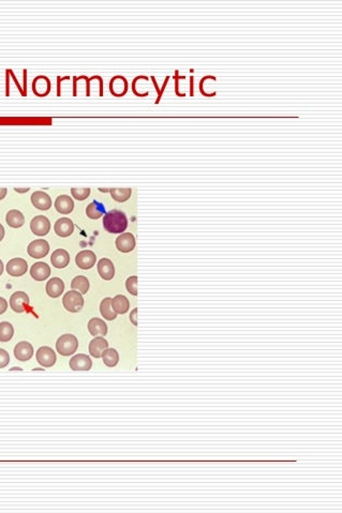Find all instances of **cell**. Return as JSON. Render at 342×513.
I'll list each match as a JSON object with an SVG mask.
<instances>
[{
	"label": "cell",
	"instance_id": "8",
	"mask_svg": "<svg viewBox=\"0 0 342 513\" xmlns=\"http://www.w3.org/2000/svg\"><path fill=\"white\" fill-rule=\"evenodd\" d=\"M75 262L77 266L81 269L87 270L94 266L95 262H97V256H95L94 253L91 250H84L76 255Z\"/></svg>",
	"mask_w": 342,
	"mask_h": 513
},
{
	"label": "cell",
	"instance_id": "33",
	"mask_svg": "<svg viewBox=\"0 0 342 513\" xmlns=\"http://www.w3.org/2000/svg\"><path fill=\"white\" fill-rule=\"evenodd\" d=\"M7 309H8L7 301H5V299H3L2 297H0V315L7 311Z\"/></svg>",
	"mask_w": 342,
	"mask_h": 513
},
{
	"label": "cell",
	"instance_id": "26",
	"mask_svg": "<svg viewBox=\"0 0 342 513\" xmlns=\"http://www.w3.org/2000/svg\"><path fill=\"white\" fill-rule=\"evenodd\" d=\"M102 359H103L104 364L109 367L116 366L119 361V355L116 349L106 348L102 354Z\"/></svg>",
	"mask_w": 342,
	"mask_h": 513
},
{
	"label": "cell",
	"instance_id": "21",
	"mask_svg": "<svg viewBox=\"0 0 342 513\" xmlns=\"http://www.w3.org/2000/svg\"><path fill=\"white\" fill-rule=\"evenodd\" d=\"M88 331L93 336L105 335L107 333V325L101 318L93 317L88 322Z\"/></svg>",
	"mask_w": 342,
	"mask_h": 513
},
{
	"label": "cell",
	"instance_id": "23",
	"mask_svg": "<svg viewBox=\"0 0 342 513\" xmlns=\"http://www.w3.org/2000/svg\"><path fill=\"white\" fill-rule=\"evenodd\" d=\"M112 306L117 314H124L129 311L130 302L124 295H117L112 299Z\"/></svg>",
	"mask_w": 342,
	"mask_h": 513
},
{
	"label": "cell",
	"instance_id": "13",
	"mask_svg": "<svg viewBox=\"0 0 342 513\" xmlns=\"http://www.w3.org/2000/svg\"><path fill=\"white\" fill-rule=\"evenodd\" d=\"M55 233L61 237H69L74 231V224L69 218H62L56 221L54 225Z\"/></svg>",
	"mask_w": 342,
	"mask_h": 513
},
{
	"label": "cell",
	"instance_id": "15",
	"mask_svg": "<svg viewBox=\"0 0 342 513\" xmlns=\"http://www.w3.org/2000/svg\"><path fill=\"white\" fill-rule=\"evenodd\" d=\"M51 274V268L47 264L43 262L35 263L31 266V275L35 281H45Z\"/></svg>",
	"mask_w": 342,
	"mask_h": 513
},
{
	"label": "cell",
	"instance_id": "3",
	"mask_svg": "<svg viewBox=\"0 0 342 513\" xmlns=\"http://www.w3.org/2000/svg\"><path fill=\"white\" fill-rule=\"evenodd\" d=\"M62 304L64 309L71 313L80 312L84 306V298L80 292L70 291L64 294L62 298Z\"/></svg>",
	"mask_w": 342,
	"mask_h": 513
},
{
	"label": "cell",
	"instance_id": "20",
	"mask_svg": "<svg viewBox=\"0 0 342 513\" xmlns=\"http://www.w3.org/2000/svg\"><path fill=\"white\" fill-rule=\"evenodd\" d=\"M64 289V284L59 277H53L46 283V294L52 298H58L62 296Z\"/></svg>",
	"mask_w": 342,
	"mask_h": 513
},
{
	"label": "cell",
	"instance_id": "34",
	"mask_svg": "<svg viewBox=\"0 0 342 513\" xmlns=\"http://www.w3.org/2000/svg\"><path fill=\"white\" fill-rule=\"evenodd\" d=\"M136 314H137V309H134L133 311L131 312L130 314V321L131 323L133 324L134 326H137V321H136Z\"/></svg>",
	"mask_w": 342,
	"mask_h": 513
},
{
	"label": "cell",
	"instance_id": "1",
	"mask_svg": "<svg viewBox=\"0 0 342 513\" xmlns=\"http://www.w3.org/2000/svg\"><path fill=\"white\" fill-rule=\"evenodd\" d=\"M103 226L111 234H121L127 229L128 219L123 211L111 210L104 215Z\"/></svg>",
	"mask_w": 342,
	"mask_h": 513
},
{
	"label": "cell",
	"instance_id": "5",
	"mask_svg": "<svg viewBox=\"0 0 342 513\" xmlns=\"http://www.w3.org/2000/svg\"><path fill=\"white\" fill-rule=\"evenodd\" d=\"M31 229L37 236H45L51 229V222L45 215H37L31 222Z\"/></svg>",
	"mask_w": 342,
	"mask_h": 513
},
{
	"label": "cell",
	"instance_id": "6",
	"mask_svg": "<svg viewBox=\"0 0 342 513\" xmlns=\"http://www.w3.org/2000/svg\"><path fill=\"white\" fill-rule=\"evenodd\" d=\"M10 305H11V309L16 313L25 312L27 306L29 305L28 295L24 292L14 293L10 298Z\"/></svg>",
	"mask_w": 342,
	"mask_h": 513
},
{
	"label": "cell",
	"instance_id": "11",
	"mask_svg": "<svg viewBox=\"0 0 342 513\" xmlns=\"http://www.w3.org/2000/svg\"><path fill=\"white\" fill-rule=\"evenodd\" d=\"M31 203L33 206L40 210H49L52 207V200L49 194L43 191H35L31 195Z\"/></svg>",
	"mask_w": 342,
	"mask_h": 513
},
{
	"label": "cell",
	"instance_id": "28",
	"mask_svg": "<svg viewBox=\"0 0 342 513\" xmlns=\"http://www.w3.org/2000/svg\"><path fill=\"white\" fill-rule=\"evenodd\" d=\"M14 334V328L10 323L2 322L0 323V342L5 343L9 342Z\"/></svg>",
	"mask_w": 342,
	"mask_h": 513
},
{
	"label": "cell",
	"instance_id": "7",
	"mask_svg": "<svg viewBox=\"0 0 342 513\" xmlns=\"http://www.w3.org/2000/svg\"><path fill=\"white\" fill-rule=\"evenodd\" d=\"M37 360L44 367H51L56 363V354L49 346H42L37 352Z\"/></svg>",
	"mask_w": 342,
	"mask_h": 513
},
{
	"label": "cell",
	"instance_id": "32",
	"mask_svg": "<svg viewBox=\"0 0 342 513\" xmlns=\"http://www.w3.org/2000/svg\"><path fill=\"white\" fill-rule=\"evenodd\" d=\"M10 362V356L8 352H5L4 349L0 348V369L5 367Z\"/></svg>",
	"mask_w": 342,
	"mask_h": 513
},
{
	"label": "cell",
	"instance_id": "29",
	"mask_svg": "<svg viewBox=\"0 0 342 513\" xmlns=\"http://www.w3.org/2000/svg\"><path fill=\"white\" fill-rule=\"evenodd\" d=\"M112 197L115 200L116 202H119V203H124L125 201L129 200V197L131 196V193H132V190L129 189V188H125V189H110L109 190Z\"/></svg>",
	"mask_w": 342,
	"mask_h": 513
},
{
	"label": "cell",
	"instance_id": "19",
	"mask_svg": "<svg viewBox=\"0 0 342 513\" xmlns=\"http://www.w3.org/2000/svg\"><path fill=\"white\" fill-rule=\"evenodd\" d=\"M55 208L59 213L69 214L74 209V202L68 195H61L56 198Z\"/></svg>",
	"mask_w": 342,
	"mask_h": 513
},
{
	"label": "cell",
	"instance_id": "17",
	"mask_svg": "<svg viewBox=\"0 0 342 513\" xmlns=\"http://www.w3.org/2000/svg\"><path fill=\"white\" fill-rule=\"evenodd\" d=\"M106 348H109V343L102 336H97L89 343V353L94 358H101L102 354Z\"/></svg>",
	"mask_w": 342,
	"mask_h": 513
},
{
	"label": "cell",
	"instance_id": "10",
	"mask_svg": "<svg viewBox=\"0 0 342 513\" xmlns=\"http://www.w3.org/2000/svg\"><path fill=\"white\" fill-rule=\"evenodd\" d=\"M27 269V262L23 258H13L7 264V271L12 276H21L25 274Z\"/></svg>",
	"mask_w": 342,
	"mask_h": 513
},
{
	"label": "cell",
	"instance_id": "31",
	"mask_svg": "<svg viewBox=\"0 0 342 513\" xmlns=\"http://www.w3.org/2000/svg\"><path fill=\"white\" fill-rule=\"evenodd\" d=\"M125 288L127 291L133 296L137 295V276L132 275L129 279L125 281Z\"/></svg>",
	"mask_w": 342,
	"mask_h": 513
},
{
	"label": "cell",
	"instance_id": "37",
	"mask_svg": "<svg viewBox=\"0 0 342 513\" xmlns=\"http://www.w3.org/2000/svg\"><path fill=\"white\" fill-rule=\"evenodd\" d=\"M14 190H15L16 192H20V193H25V192H28V191H29V188H26V189H23V190H21V189H19V188H15Z\"/></svg>",
	"mask_w": 342,
	"mask_h": 513
},
{
	"label": "cell",
	"instance_id": "4",
	"mask_svg": "<svg viewBox=\"0 0 342 513\" xmlns=\"http://www.w3.org/2000/svg\"><path fill=\"white\" fill-rule=\"evenodd\" d=\"M28 254L32 258H43L50 252V244L44 239L33 240L27 247Z\"/></svg>",
	"mask_w": 342,
	"mask_h": 513
},
{
	"label": "cell",
	"instance_id": "35",
	"mask_svg": "<svg viewBox=\"0 0 342 513\" xmlns=\"http://www.w3.org/2000/svg\"><path fill=\"white\" fill-rule=\"evenodd\" d=\"M7 192H8V190L5 188L0 189V201L3 200V198L5 197V195H7Z\"/></svg>",
	"mask_w": 342,
	"mask_h": 513
},
{
	"label": "cell",
	"instance_id": "2",
	"mask_svg": "<svg viewBox=\"0 0 342 513\" xmlns=\"http://www.w3.org/2000/svg\"><path fill=\"white\" fill-rule=\"evenodd\" d=\"M79 347V341L73 334H63L56 342L57 352L62 356L73 355Z\"/></svg>",
	"mask_w": 342,
	"mask_h": 513
},
{
	"label": "cell",
	"instance_id": "30",
	"mask_svg": "<svg viewBox=\"0 0 342 513\" xmlns=\"http://www.w3.org/2000/svg\"><path fill=\"white\" fill-rule=\"evenodd\" d=\"M71 194L74 198H76L77 201H84V200H86V198L89 196V194H91V189H87V188L76 189V188H73V189H71Z\"/></svg>",
	"mask_w": 342,
	"mask_h": 513
},
{
	"label": "cell",
	"instance_id": "27",
	"mask_svg": "<svg viewBox=\"0 0 342 513\" xmlns=\"http://www.w3.org/2000/svg\"><path fill=\"white\" fill-rule=\"evenodd\" d=\"M71 287L74 291H79L81 294H86L89 289V281L86 276L77 275L72 281Z\"/></svg>",
	"mask_w": 342,
	"mask_h": 513
},
{
	"label": "cell",
	"instance_id": "24",
	"mask_svg": "<svg viewBox=\"0 0 342 513\" xmlns=\"http://www.w3.org/2000/svg\"><path fill=\"white\" fill-rule=\"evenodd\" d=\"M86 214L88 218H91L93 220H97V219H100L102 215L105 214V207L104 205L100 203V202H97V201H93V203H91L87 206V209H86Z\"/></svg>",
	"mask_w": 342,
	"mask_h": 513
},
{
	"label": "cell",
	"instance_id": "36",
	"mask_svg": "<svg viewBox=\"0 0 342 513\" xmlns=\"http://www.w3.org/2000/svg\"><path fill=\"white\" fill-rule=\"evenodd\" d=\"M3 237H4V228L1 224H0V241L3 239Z\"/></svg>",
	"mask_w": 342,
	"mask_h": 513
},
{
	"label": "cell",
	"instance_id": "16",
	"mask_svg": "<svg viewBox=\"0 0 342 513\" xmlns=\"http://www.w3.org/2000/svg\"><path fill=\"white\" fill-rule=\"evenodd\" d=\"M98 272L105 281L112 280L115 275V267L109 258H102L98 263Z\"/></svg>",
	"mask_w": 342,
	"mask_h": 513
},
{
	"label": "cell",
	"instance_id": "9",
	"mask_svg": "<svg viewBox=\"0 0 342 513\" xmlns=\"http://www.w3.org/2000/svg\"><path fill=\"white\" fill-rule=\"evenodd\" d=\"M70 367L73 371H89L93 366V361L85 354H79L70 360Z\"/></svg>",
	"mask_w": 342,
	"mask_h": 513
},
{
	"label": "cell",
	"instance_id": "12",
	"mask_svg": "<svg viewBox=\"0 0 342 513\" xmlns=\"http://www.w3.org/2000/svg\"><path fill=\"white\" fill-rule=\"evenodd\" d=\"M116 246L118 251L129 253L135 247V238L131 233H124L116 239Z\"/></svg>",
	"mask_w": 342,
	"mask_h": 513
},
{
	"label": "cell",
	"instance_id": "38",
	"mask_svg": "<svg viewBox=\"0 0 342 513\" xmlns=\"http://www.w3.org/2000/svg\"><path fill=\"white\" fill-rule=\"evenodd\" d=\"M2 272H3V263L1 259H0V275L2 274Z\"/></svg>",
	"mask_w": 342,
	"mask_h": 513
},
{
	"label": "cell",
	"instance_id": "18",
	"mask_svg": "<svg viewBox=\"0 0 342 513\" xmlns=\"http://www.w3.org/2000/svg\"><path fill=\"white\" fill-rule=\"evenodd\" d=\"M51 262L53 264V266L58 269L65 268L70 263L69 253L63 249H58L56 251H54V253L51 256Z\"/></svg>",
	"mask_w": 342,
	"mask_h": 513
},
{
	"label": "cell",
	"instance_id": "22",
	"mask_svg": "<svg viewBox=\"0 0 342 513\" xmlns=\"http://www.w3.org/2000/svg\"><path fill=\"white\" fill-rule=\"evenodd\" d=\"M5 221H7L9 226L13 227V228H19L24 225V223H25V218H24V214L21 212L20 210L13 209V210H10L7 213Z\"/></svg>",
	"mask_w": 342,
	"mask_h": 513
},
{
	"label": "cell",
	"instance_id": "14",
	"mask_svg": "<svg viewBox=\"0 0 342 513\" xmlns=\"http://www.w3.org/2000/svg\"><path fill=\"white\" fill-rule=\"evenodd\" d=\"M33 355V347L28 342H20L14 347V356L17 360L27 361L31 359Z\"/></svg>",
	"mask_w": 342,
	"mask_h": 513
},
{
	"label": "cell",
	"instance_id": "25",
	"mask_svg": "<svg viewBox=\"0 0 342 513\" xmlns=\"http://www.w3.org/2000/svg\"><path fill=\"white\" fill-rule=\"evenodd\" d=\"M100 312L101 315L107 321H114L117 317V313L114 311L112 306V298H105L102 300L100 304Z\"/></svg>",
	"mask_w": 342,
	"mask_h": 513
}]
</instances>
